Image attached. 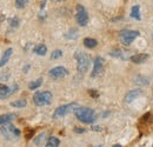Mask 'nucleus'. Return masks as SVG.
<instances>
[{"mask_svg": "<svg viewBox=\"0 0 153 147\" xmlns=\"http://www.w3.org/2000/svg\"><path fill=\"white\" fill-rule=\"evenodd\" d=\"M52 99H53V95L48 91L38 92L36 93L34 97H33V101L37 106H47L52 102Z\"/></svg>", "mask_w": 153, "mask_h": 147, "instance_id": "7ed1b4c3", "label": "nucleus"}, {"mask_svg": "<svg viewBox=\"0 0 153 147\" xmlns=\"http://www.w3.org/2000/svg\"><path fill=\"white\" fill-rule=\"evenodd\" d=\"M33 133H34V131L33 129H26V139H31V137L33 135Z\"/></svg>", "mask_w": 153, "mask_h": 147, "instance_id": "b1692460", "label": "nucleus"}, {"mask_svg": "<svg viewBox=\"0 0 153 147\" xmlns=\"http://www.w3.org/2000/svg\"><path fill=\"white\" fill-rule=\"evenodd\" d=\"M28 0H16V7L17 8H24L27 5Z\"/></svg>", "mask_w": 153, "mask_h": 147, "instance_id": "4be33fe9", "label": "nucleus"}, {"mask_svg": "<svg viewBox=\"0 0 153 147\" xmlns=\"http://www.w3.org/2000/svg\"><path fill=\"white\" fill-rule=\"evenodd\" d=\"M73 113L76 119L84 124H93L97 119L96 112L88 107H76L73 108Z\"/></svg>", "mask_w": 153, "mask_h": 147, "instance_id": "f257e3e1", "label": "nucleus"}, {"mask_svg": "<svg viewBox=\"0 0 153 147\" xmlns=\"http://www.w3.org/2000/svg\"><path fill=\"white\" fill-rule=\"evenodd\" d=\"M74 131H76V133H82V132H84V129H82V128H81V129H80V128H76Z\"/></svg>", "mask_w": 153, "mask_h": 147, "instance_id": "a878e982", "label": "nucleus"}, {"mask_svg": "<svg viewBox=\"0 0 153 147\" xmlns=\"http://www.w3.org/2000/svg\"><path fill=\"white\" fill-rule=\"evenodd\" d=\"M74 106H76V104H67V105L59 106L57 110L54 111V113H53V118L54 119H59V118H62V117L67 115L71 111L73 110Z\"/></svg>", "mask_w": 153, "mask_h": 147, "instance_id": "0eeeda50", "label": "nucleus"}, {"mask_svg": "<svg viewBox=\"0 0 153 147\" xmlns=\"http://www.w3.org/2000/svg\"><path fill=\"white\" fill-rule=\"evenodd\" d=\"M2 126H4V127L0 128V132H1V134L4 135L5 139H7V140H13V139L18 138L20 135V131L18 128H16L13 125L4 124Z\"/></svg>", "mask_w": 153, "mask_h": 147, "instance_id": "20e7f679", "label": "nucleus"}, {"mask_svg": "<svg viewBox=\"0 0 153 147\" xmlns=\"http://www.w3.org/2000/svg\"><path fill=\"white\" fill-rule=\"evenodd\" d=\"M84 45L87 47V48H94L97 45H98V41L93 38H85L84 39Z\"/></svg>", "mask_w": 153, "mask_h": 147, "instance_id": "f3484780", "label": "nucleus"}, {"mask_svg": "<svg viewBox=\"0 0 153 147\" xmlns=\"http://www.w3.org/2000/svg\"><path fill=\"white\" fill-rule=\"evenodd\" d=\"M76 22L79 24V26L81 27H85L87 24H88V14L86 12V10L84 8L82 5H78L76 6Z\"/></svg>", "mask_w": 153, "mask_h": 147, "instance_id": "423d86ee", "label": "nucleus"}, {"mask_svg": "<svg viewBox=\"0 0 153 147\" xmlns=\"http://www.w3.org/2000/svg\"><path fill=\"white\" fill-rule=\"evenodd\" d=\"M53 1H65V0H53Z\"/></svg>", "mask_w": 153, "mask_h": 147, "instance_id": "bb28decb", "label": "nucleus"}, {"mask_svg": "<svg viewBox=\"0 0 153 147\" xmlns=\"http://www.w3.org/2000/svg\"><path fill=\"white\" fill-rule=\"evenodd\" d=\"M104 72V59L101 56H97L94 59V66H93V71H92V78H96L101 75Z\"/></svg>", "mask_w": 153, "mask_h": 147, "instance_id": "1a4fd4ad", "label": "nucleus"}, {"mask_svg": "<svg viewBox=\"0 0 153 147\" xmlns=\"http://www.w3.org/2000/svg\"><path fill=\"white\" fill-rule=\"evenodd\" d=\"M152 40H153V36H152Z\"/></svg>", "mask_w": 153, "mask_h": 147, "instance_id": "cd10ccee", "label": "nucleus"}, {"mask_svg": "<svg viewBox=\"0 0 153 147\" xmlns=\"http://www.w3.org/2000/svg\"><path fill=\"white\" fill-rule=\"evenodd\" d=\"M60 145V140L56 138V137H50L47 143H46V146L47 147H58Z\"/></svg>", "mask_w": 153, "mask_h": 147, "instance_id": "a211bd4d", "label": "nucleus"}, {"mask_svg": "<svg viewBox=\"0 0 153 147\" xmlns=\"http://www.w3.org/2000/svg\"><path fill=\"white\" fill-rule=\"evenodd\" d=\"M41 84H42V79H37V80H34V81L28 84V88L30 90H37L41 86Z\"/></svg>", "mask_w": 153, "mask_h": 147, "instance_id": "aec40b11", "label": "nucleus"}, {"mask_svg": "<svg viewBox=\"0 0 153 147\" xmlns=\"http://www.w3.org/2000/svg\"><path fill=\"white\" fill-rule=\"evenodd\" d=\"M67 70L65 68V67H62V66H57V67H54V68H52L50 72H48V75L52 78V79H54V80H59V79H62V78H65L66 75H67Z\"/></svg>", "mask_w": 153, "mask_h": 147, "instance_id": "6e6552de", "label": "nucleus"}, {"mask_svg": "<svg viewBox=\"0 0 153 147\" xmlns=\"http://www.w3.org/2000/svg\"><path fill=\"white\" fill-rule=\"evenodd\" d=\"M12 93V88H10L8 86L4 85V84H0V99H5L7 97H10Z\"/></svg>", "mask_w": 153, "mask_h": 147, "instance_id": "f8f14e48", "label": "nucleus"}, {"mask_svg": "<svg viewBox=\"0 0 153 147\" xmlns=\"http://www.w3.org/2000/svg\"><path fill=\"white\" fill-rule=\"evenodd\" d=\"M143 94V91L141 90H132V91H130V92L126 94V97H125V101L126 102H132L134 101L138 97H140Z\"/></svg>", "mask_w": 153, "mask_h": 147, "instance_id": "9b49d317", "label": "nucleus"}, {"mask_svg": "<svg viewBox=\"0 0 153 147\" xmlns=\"http://www.w3.org/2000/svg\"><path fill=\"white\" fill-rule=\"evenodd\" d=\"M14 118H16L14 114H4V115H0V125L8 124V122H11Z\"/></svg>", "mask_w": 153, "mask_h": 147, "instance_id": "dca6fc26", "label": "nucleus"}, {"mask_svg": "<svg viewBox=\"0 0 153 147\" xmlns=\"http://www.w3.org/2000/svg\"><path fill=\"white\" fill-rule=\"evenodd\" d=\"M74 58L76 60V71L79 74H85L87 72L88 67H90V64H91V60H90V56L86 54L85 52H81V51H76L74 53Z\"/></svg>", "mask_w": 153, "mask_h": 147, "instance_id": "f03ea898", "label": "nucleus"}, {"mask_svg": "<svg viewBox=\"0 0 153 147\" xmlns=\"http://www.w3.org/2000/svg\"><path fill=\"white\" fill-rule=\"evenodd\" d=\"M27 105V101L25 99H20V100H17V101H12L11 102V106L12 107H17V108H22Z\"/></svg>", "mask_w": 153, "mask_h": 147, "instance_id": "6ab92c4d", "label": "nucleus"}, {"mask_svg": "<svg viewBox=\"0 0 153 147\" xmlns=\"http://www.w3.org/2000/svg\"><path fill=\"white\" fill-rule=\"evenodd\" d=\"M10 22H11V26H14V27H17L19 21H18V19H12Z\"/></svg>", "mask_w": 153, "mask_h": 147, "instance_id": "393cba45", "label": "nucleus"}, {"mask_svg": "<svg viewBox=\"0 0 153 147\" xmlns=\"http://www.w3.org/2000/svg\"><path fill=\"white\" fill-rule=\"evenodd\" d=\"M12 52H13V50H12V48H8V50H6V51L4 52V54H2L1 59H0V67L5 66V65L8 62L10 58H11V55H12Z\"/></svg>", "mask_w": 153, "mask_h": 147, "instance_id": "ddd939ff", "label": "nucleus"}, {"mask_svg": "<svg viewBox=\"0 0 153 147\" xmlns=\"http://www.w3.org/2000/svg\"><path fill=\"white\" fill-rule=\"evenodd\" d=\"M149 58H150V55L146 54V53H138V54L132 55L130 59L134 64H144L145 61L149 60Z\"/></svg>", "mask_w": 153, "mask_h": 147, "instance_id": "9d476101", "label": "nucleus"}, {"mask_svg": "<svg viewBox=\"0 0 153 147\" xmlns=\"http://www.w3.org/2000/svg\"><path fill=\"white\" fill-rule=\"evenodd\" d=\"M60 56H62V51H60V50H56L54 52H52V54H51V59L56 60V59H59Z\"/></svg>", "mask_w": 153, "mask_h": 147, "instance_id": "5701e85b", "label": "nucleus"}, {"mask_svg": "<svg viewBox=\"0 0 153 147\" xmlns=\"http://www.w3.org/2000/svg\"><path fill=\"white\" fill-rule=\"evenodd\" d=\"M139 32L138 31H133V30H123L120 31L119 33V37H120V40L124 45H130L132 44L137 38L139 37Z\"/></svg>", "mask_w": 153, "mask_h": 147, "instance_id": "39448f33", "label": "nucleus"}, {"mask_svg": "<svg viewBox=\"0 0 153 147\" xmlns=\"http://www.w3.org/2000/svg\"><path fill=\"white\" fill-rule=\"evenodd\" d=\"M131 17L135 20H140L141 16H140V6L139 5H134L131 8Z\"/></svg>", "mask_w": 153, "mask_h": 147, "instance_id": "4468645a", "label": "nucleus"}, {"mask_svg": "<svg viewBox=\"0 0 153 147\" xmlns=\"http://www.w3.org/2000/svg\"><path fill=\"white\" fill-rule=\"evenodd\" d=\"M33 52L38 55H45L46 53H47V47H46V45L40 44V45H38V46H36V47H34Z\"/></svg>", "mask_w": 153, "mask_h": 147, "instance_id": "2eb2a0df", "label": "nucleus"}, {"mask_svg": "<svg viewBox=\"0 0 153 147\" xmlns=\"http://www.w3.org/2000/svg\"><path fill=\"white\" fill-rule=\"evenodd\" d=\"M45 137H46V134H45V133L40 134L38 138H36V139H34V144H36V145H42V144L45 143Z\"/></svg>", "mask_w": 153, "mask_h": 147, "instance_id": "412c9836", "label": "nucleus"}]
</instances>
